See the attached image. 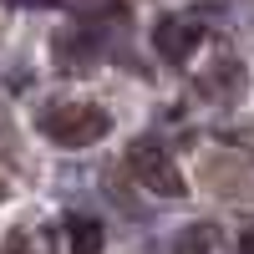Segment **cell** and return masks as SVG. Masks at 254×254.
<instances>
[{
  "label": "cell",
  "instance_id": "1",
  "mask_svg": "<svg viewBox=\"0 0 254 254\" xmlns=\"http://www.w3.org/2000/svg\"><path fill=\"white\" fill-rule=\"evenodd\" d=\"M112 132V117L97 102H56L41 112V137H51L56 147H92Z\"/></svg>",
  "mask_w": 254,
  "mask_h": 254
},
{
  "label": "cell",
  "instance_id": "2",
  "mask_svg": "<svg viewBox=\"0 0 254 254\" xmlns=\"http://www.w3.org/2000/svg\"><path fill=\"white\" fill-rule=\"evenodd\" d=\"M127 173H132L147 193H158V198H183V173H178L173 153H168L158 137H137L127 147Z\"/></svg>",
  "mask_w": 254,
  "mask_h": 254
},
{
  "label": "cell",
  "instance_id": "3",
  "mask_svg": "<svg viewBox=\"0 0 254 254\" xmlns=\"http://www.w3.org/2000/svg\"><path fill=\"white\" fill-rule=\"evenodd\" d=\"M153 41H158V56H163V61L183 66V61H193L198 41H203V15H193V10H183V15H163L158 31H153Z\"/></svg>",
  "mask_w": 254,
  "mask_h": 254
},
{
  "label": "cell",
  "instance_id": "4",
  "mask_svg": "<svg viewBox=\"0 0 254 254\" xmlns=\"http://www.w3.org/2000/svg\"><path fill=\"white\" fill-rule=\"evenodd\" d=\"M224 249H229V239L219 224H188L173 239V254H224Z\"/></svg>",
  "mask_w": 254,
  "mask_h": 254
},
{
  "label": "cell",
  "instance_id": "5",
  "mask_svg": "<svg viewBox=\"0 0 254 254\" xmlns=\"http://www.w3.org/2000/svg\"><path fill=\"white\" fill-rule=\"evenodd\" d=\"M66 239H71V254H102V224L87 214H66Z\"/></svg>",
  "mask_w": 254,
  "mask_h": 254
},
{
  "label": "cell",
  "instance_id": "6",
  "mask_svg": "<svg viewBox=\"0 0 254 254\" xmlns=\"http://www.w3.org/2000/svg\"><path fill=\"white\" fill-rule=\"evenodd\" d=\"M0 254H31V239L26 234H10L5 244H0Z\"/></svg>",
  "mask_w": 254,
  "mask_h": 254
},
{
  "label": "cell",
  "instance_id": "7",
  "mask_svg": "<svg viewBox=\"0 0 254 254\" xmlns=\"http://www.w3.org/2000/svg\"><path fill=\"white\" fill-rule=\"evenodd\" d=\"M0 203H5V183H0Z\"/></svg>",
  "mask_w": 254,
  "mask_h": 254
}]
</instances>
